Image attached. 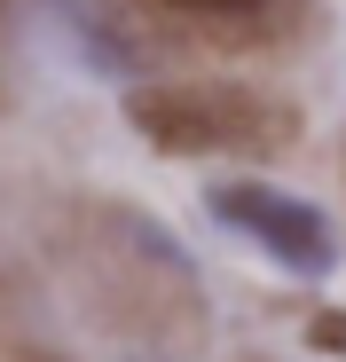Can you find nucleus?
Listing matches in <instances>:
<instances>
[{"mask_svg": "<svg viewBox=\"0 0 346 362\" xmlns=\"http://www.w3.org/2000/svg\"><path fill=\"white\" fill-rule=\"evenodd\" d=\"M205 213H213L220 228H237L252 252H268L275 268L307 276V284H323V276L338 268V236H330V221H323L307 197H283V189H268V181H213V189H205Z\"/></svg>", "mask_w": 346, "mask_h": 362, "instance_id": "f257e3e1", "label": "nucleus"}, {"mask_svg": "<svg viewBox=\"0 0 346 362\" xmlns=\"http://www.w3.org/2000/svg\"><path fill=\"white\" fill-rule=\"evenodd\" d=\"M244 95H220V87H142L126 95L134 134L157 150H228V142H252L244 134Z\"/></svg>", "mask_w": 346, "mask_h": 362, "instance_id": "f03ea898", "label": "nucleus"}, {"mask_svg": "<svg viewBox=\"0 0 346 362\" xmlns=\"http://www.w3.org/2000/svg\"><path fill=\"white\" fill-rule=\"evenodd\" d=\"M307 339H315V346H330V354H346V315H315V323H307Z\"/></svg>", "mask_w": 346, "mask_h": 362, "instance_id": "7ed1b4c3", "label": "nucleus"}, {"mask_svg": "<svg viewBox=\"0 0 346 362\" xmlns=\"http://www.w3.org/2000/svg\"><path fill=\"white\" fill-rule=\"evenodd\" d=\"M173 8H197V16H237V8H260V0H173Z\"/></svg>", "mask_w": 346, "mask_h": 362, "instance_id": "20e7f679", "label": "nucleus"}]
</instances>
